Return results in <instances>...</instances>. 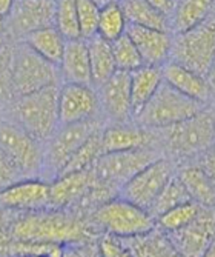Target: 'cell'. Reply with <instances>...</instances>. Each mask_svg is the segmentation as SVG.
<instances>
[{"label":"cell","instance_id":"obj_6","mask_svg":"<svg viewBox=\"0 0 215 257\" xmlns=\"http://www.w3.org/2000/svg\"><path fill=\"white\" fill-rule=\"evenodd\" d=\"M59 66L39 56L23 42L11 56V86L19 96L30 94L50 85H57Z\"/></svg>","mask_w":215,"mask_h":257},{"label":"cell","instance_id":"obj_8","mask_svg":"<svg viewBox=\"0 0 215 257\" xmlns=\"http://www.w3.org/2000/svg\"><path fill=\"white\" fill-rule=\"evenodd\" d=\"M155 159H158L155 153L148 148L102 153L92 165L91 173L95 183L118 191L126 180Z\"/></svg>","mask_w":215,"mask_h":257},{"label":"cell","instance_id":"obj_15","mask_svg":"<svg viewBox=\"0 0 215 257\" xmlns=\"http://www.w3.org/2000/svg\"><path fill=\"white\" fill-rule=\"evenodd\" d=\"M143 60V65L151 66H161L169 60L171 45H172V34L169 31L140 27L128 23L125 31Z\"/></svg>","mask_w":215,"mask_h":257},{"label":"cell","instance_id":"obj_45","mask_svg":"<svg viewBox=\"0 0 215 257\" xmlns=\"http://www.w3.org/2000/svg\"><path fill=\"white\" fill-rule=\"evenodd\" d=\"M4 28H5V17L0 16V34L4 33Z\"/></svg>","mask_w":215,"mask_h":257},{"label":"cell","instance_id":"obj_43","mask_svg":"<svg viewBox=\"0 0 215 257\" xmlns=\"http://www.w3.org/2000/svg\"><path fill=\"white\" fill-rule=\"evenodd\" d=\"M14 2H16V0H0V16L7 17L13 10Z\"/></svg>","mask_w":215,"mask_h":257},{"label":"cell","instance_id":"obj_34","mask_svg":"<svg viewBox=\"0 0 215 257\" xmlns=\"http://www.w3.org/2000/svg\"><path fill=\"white\" fill-rule=\"evenodd\" d=\"M112 56L115 62V68L122 71H132V69L143 65V60L135 48V45L129 39L126 33H123L120 37L111 42Z\"/></svg>","mask_w":215,"mask_h":257},{"label":"cell","instance_id":"obj_29","mask_svg":"<svg viewBox=\"0 0 215 257\" xmlns=\"http://www.w3.org/2000/svg\"><path fill=\"white\" fill-rule=\"evenodd\" d=\"M126 17L118 4V0H111L100 5L99 23H97V34L108 42L115 40L126 31Z\"/></svg>","mask_w":215,"mask_h":257},{"label":"cell","instance_id":"obj_35","mask_svg":"<svg viewBox=\"0 0 215 257\" xmlns=\"http://www.w3.org/2000/svg\"><path fill=\"white\" fill-rule=\"evenodd\" d=\"M76 8H77L80 37L86 40L97 34L100 5L95 0H76Z\"/></svg>","mask_w":215,"mask_h":257},{"label":"cell","instance_id":"obj_37","mask_svg":"<svg viewBox=\"0 0 215 257\" xmlns=\"http://www.w3.org/2000/svg\"><path fill=\"white\" fill-rule=\"evenodd\" d=\"M25 179L22 171L17 168L16 163L5 154V151L0 148V193L7 190L13 183Z\"/></svg>","mask_w":215,"mask_h":257},{"label":"cell","instance_id":"obj_40","mask_svg":"<svg viewBox=\"0 0 215 257\" xmlns=\"http://www.w3.org/2000/svg\"><path fill=\"white\" fill-rule=\"evenodd\" d=\"M149 5H152L155 10H158L160 13H163L164 16H168L171 19V14L174 11V5L175 0H146Z\"/></svg>","mask_w":215,"mask_h":257},{"label":"cell","instance_id":"obj_23","mask_svg":"<svg viewBox=\"0 0 215 257\" xmlns=\"http://www.w3.org/2000/svg\"><path fill=\"white\" fill-rule=\"evenodd\" d=\"M151 140V134L145 128H132L126 125H114L102 130V147L103 153L111 151H128L146 148Z\"/></svg>","mask_w":215,"mask_h":257},{"label":"cell","instance_id":"obj_39","mask_svg":"<svg viewBox=\"0 0 215 257\" xmlns=\"http://www.w3.org/2000/svg\"><path fill=\"white\" fill-rule=\"evenodd\" d=\"M99 251L102 255L106 257H122V255H129L128 249L123 245L122 237H117L114 234L106 232V236L100 240Z\"/></svg>","mask_w":215,"mask_h":257},{"label":"cell","instance_id":"obj_42","mask_svg":"<svg viewBox=\"0 0 215 257\" xmlns=\"http://www.w3.org/2000/svg\"><path fill=\"white\" fill-rule=\"evenodd\" d=\"M203 170L209 174V177H210V179L213 180V183H215V153L209 154V156L204 159Z\"/></svg>","mask_w":215,"mask_h":257},{"label":"cell","instance_id":"obj_44","mask_svg":"<svg viewBox=\"0 0 215 257\" xmlns=\"http://www.w3.org/2000/svg\"><path fill=\"white\" fill-rule=\"evenodd\" d=\"M204 255H213L215 257V236L212 237V240L209 242V245H207V248H206V251H204Z\"/></svg>","mask_w":215,"mask_h":257},{"label":"cell","instance_id":"obj_46","mask_svg":"<svg viewBox=\"0 0 215 257\" xmlns=\"http://www.w3.org/2000/svg\"><path fill=\"white\" fill-rule=\"evenodd\" d=\"M99 5H103V4H106V2H111V0H95Z\"/></svg>","mask_w":215,"mask_h":257},{"label":"cell","instance_id":"obj_4","mask_svg":"<svg viewBox=\"0 0 215 257\" xmlns=\"http://www.w3.org/2000/svg\"><path fill=\"white\" fill-rule=\"evenodd\" d=\"M59 86L50 85L19 96L14 111L17 125L37 140L50 139L59 128Z\"/></svg>","mask_w":215,"mask_h":257},{"label":"cell","instance_id":"obj_11","mask_svg":"<svg viewBox=\"0 0 215 257\" xmlns=\"http://www.w3.org/2000/svg\"><path fill=\"white\" fill-rule=\"evenodd\" d=\"M40 140L16 123H0V148L16 163L23 177H37L43 168Z\"/></svg>","mask_w":215,"mask_h":257},{"label":"cell","instance_id":"obj_38","mask_svg":"<svg viewBox=\"0 0 215 257\" xmlns=\"http://www.w3.org/2000/svg\"><path fill=\"white\" fill-rule=\"evenodd\" d=\"M11 56L13 51L7 50L5 45H0V96H8L11 86Z\"/></svg>","mask_w":215,"mask_h":257},{"label":"cell","instance_id":"obj_9","mask_svg":"<svg viewBox=\"0 0 215 257\" xmlns=\"http://www.w3.org/2000/svg\"><path fill=\"white\" fill-rule=\"evenodd\" d=\"M166 130L168 148L180 156H192L206 151L215 140L213 114L201 109L192 117L174 123Z\"/></svg>","mask_w":215,"mask_h":257},{"label":"cell","instance_id":"obj_7","mask_svg":"<svg viewBox=\"0 0 215 257\" xmlns=\"http://www.w3.org/2000/svg\"><path fill=\"white\" fill-rule=\"evenodd\" d=\"M99 130L102 128L97 119L59 125L54 134L48 139L50 145L43 154L42 171H45V179H56L65 168L71 156L85 144L88 137Z\"/></svg>","mask_w":215,"mask_h":257},{"label":"cell","instance_id":"obj_31","mask_svg":"<svg viewBox=\"0 0 215 257\" xmlns=\"http://www.w3.org/2000/svg\"><path fill=\"white\" fill-rule=\"evenodd\" d=\"M201 209V205H198L194 200H187L184 203H180L168 211H164L155 219V225L163 229L164 232H172L177 231L187 223L192 222Z\"/></svg>","mask_w":215,"mask_h":257},{"label":"cell","instance_id":"obj_14","mask_svg":"<svg viewBox=\"0 0 215 257\" xmlns=\"http://www.w3.org/2000/svg\"><path fill=\"white\" fill-rule=\"evenodd\" d=\"M0 206L17 211L50 208V183L39 177H25L0 193Z\"/></svg>","mask_w":215,"mask_h":257},{"label":"cell","instance_id":"obj_33","mask_svg":"<svg viewBox=\"0 0 215 257\" xmlns=\"http://www.w3.org/2000/svg\"><path fill=\"white\" fill-rule=\"evenodd\" d=\"M54 27L59 33L66 39H82L76 0H56V16H54Z\"/></svg>","mask_w":215,"mask_h":257},{"label":"cell","instance_id":"obj_20","mask_svg":"<svg viewBox=\"0 0 215 257\" xmlns=\"http://www.w3.org/2000/svg\"><path fill=\"white\" fill-rule=\"evenodd\" d=\"M161 73H163V80L168 82L171 86L178 89L183 94L192 97L201 103H207L210 99L209 88L206 83V79L200 76L195 71L168 60L166 63L161 65Z\"/></svg>","mask_w":215,"mask_h":257},{"label":"cell","instance_id":"obj_26","mask_svg":"<svg viewBox=\"0 0 215 257\" xmlns=\"http://www.w3.org/2000/svg\"><path fill=\"white\" fill-rule=\"evenodd\" d=\"M86 45H88V53H89L92 83L102 85L117 69L114 56H112L111 42L105 40L99 34H95L86 39Z\"/></svg>","mask_w":215,"mask_h":257},{"label":"cell","instance_id":"obj_30","mask_svg":"<svg viewBox=\"0 0 215 257\" xmlns=\"http://www.w3.org/2000/svg\"><path fill=\"white\" fill-rule=\"evenodd\" d=\"M102 153H103V147H102V130H99V131H95L91 137H88L85 140V144L73 156H71V159L68 160V163L65 165V168L62 170L60 174L91 170L92 165L95 163V160L100 157Z\"/></svg>","mask_w":215,"mask_h":257},{"label":"cell","instance_id":"obj_5","mask_svg":"<svg viewBox=\"0 0 215 257\" xmlns=\"http://www.w3.org/2000/svg\"><path fill=\"white\" fill-rule=\"evenodd\" d=\"M92 222L105 232L123 239L143 234L155 226V219L149 211L120 196L109 199L95 208Z\"/></svg>","mask_w":215,"mask_h":257},{"label":"cell","instance_id":"obj_17","mask_svg":"<svg viewBox=\"0 0 215 257\" xmlns=\"http://www.w3.org/2000/svg\"><path fill=\"white\" fill-rule=\"evenodd\" d=\"M94 183L91 170L60 174L50 183V208L63 209L85 199Z\"/></svg>","mask_w":215,"mask_h":257},{"label":"cell","instance_id":"obj_27","mask_svg":"<svg viewBox=\"0 0 215 257\" xmlns=\"http://www.w3.org/2000/svg\"><path fill=\"white\" fill-rule=\"evenodd\" d=\"M118 4L125 13L128 23L171 33L169 17L155 10L146 0H118Z\"/></svg>","mask_w":215,"mask_h":257},{"label":"cell","instance_id":"obj_10","mask_svg":"<svg viewBox=\"0 0 215 257\" xmlns=\"http://www.w3.org/2000/svg\"><path fill=\"white\" fill-rule=\"evenodd\" d=\"M172 176V163L158 157L148 163L146 167H143L129 180H126L122 185V188L118 190V196L149 211L163 186L168 183Z\"/></svg>","mask_w":215,"mask_h":257},{"label":"cell","instance_id":"obj_24","mask_svg":"<svg viewBox=\"0 0 215 257\" xmlns=\"http://www.w3.org/2000/svg\"><path fill=\"white\" fill-rule=\"evenodd\" d=\"M25 42L31 50H34L39 56L46 59L48 62H51L59 66L66 39L59 33V30L53 27H43L33 30L25 34L23 37Z\"/></svg>","mask_w":215,"mask_h":257},{"label":"cell","instance_id":"obj_18","mask_svg":"<svg viewBox=\"0 0 215 257\" xmlns=\"http://www.w3.org/2000/svg\"><path fill=\"white\" fill-rule=\"evenodd\" d=\"M10 14H13V27L22 34L43 27H53L56 0H16Z\"/></svg>","mask_w":215,"mask_h":257},{"label":"cell","instance_id":"obj_13","mask_svg":"<svg viewBox=\"0 0 215 257\" xmlns=\"http://www.w3.org/2000/svg\"><path fill=\"white\" fill-rule=\"evenodd\" d=\"M59 125L95 119L100 102L91 85L63 83L59 88Z\"/></svg>","mask_w":215,"mask_h":257},{"label":"cell","instance_id":"obj_48","mask_svg":"<svg viewBox=\"0 0 215 257\" xmlns=\"http://www.w3.org/2000/svg\"><path fill=\"white\" fill-rule=\"evenodd\" d=\"M213 2H215V0H213Z\"/></svg>","mask_w":215,"mask_h":257},{"label":"cell","instance_id":"obj_16","mask_svg":"<svg viewBox=\"0 0 215 257\" xmlns=\"http://www.w3.org/2000/svg\"><path fill=\"white\" fill-rule=\"evenodd\" d=\"M100 86L99 102L103 106L108 117L117 122H125L132 117L131 105V83L129 71L115 69Z\"/></svg>","mask_w":215,"mask_h":257},{"label":"cell","instance_id":"obj_36","mask_svg":"<svg viewBox=\"0 0 215 257\" xmlns=\"http://www.w3.org/2000/svg\"><path fill=\"white\" fill-rule=\"evenodd\" d=\"M10 251L25 255H63V248L59 243L50 242H27L16 240L10 245Z\"/></svg>","mask_w":215,"mask_h":257},{"label":"cell","instance_id":"obj_21","mask_svg":"<svg viewBox=\"0 0 215 257\" xmlns=\"http://www.w3.org/2000/svg\"><path fill=\"white\" fill-rule=\"evenodd\" d=\"M125 248L128 249L129 255H140V257H168V255H178L172 242L169 240L168 232L160 229L157 225L149 229L132 237H122Z\"/></svg>","mask_w":215,"mask_h":257},{"label":"cell","instance_id":"obj_12","mask_svg":"<svg viewBox=\"0 0 215 257\" xmlns=\"http://www.w3.org/2000/svg\"><path fill=\"white\" fill-rule=\"evenodd\" d=\"M178 255H204V251L215 236V208L201 206L198 216L186 226L168 232Z\"/></svg>","mask_w":215,"mask_h":257},{"label":"cell","instance_id":"obj_19","mask_svg":"<svg viewBox=\"0 0 215 257\" xmlns=\"http://www.w3.org/2000/svg\"><path fill=\"white\" fill-rule=\"evenodd\" d=\"M59 74L65 83H92L89 53L85 39L66 40L65 50L59 63Z\"/></svg>","mask_w":215,"mask_h":257},{"label":"cell","instance_id":"obj_47","mask_svg":"<svg viewBox=\"0 0 215 257\" xmlns=\"http://www.w3.org/2000/svg\"><path fill=\"white\" fill-rule=\"evenodd\" d=\"M213 128H215V114H213Z\"/></svg>","mask_w":215,"mask_h":257},{"label":"cell","instance_id":"obj_28","mask_svg":"<svg viewBox=\"0 0 215 257\" xmlns=\"http://www.w3.org/2000/svg\"><path fill=\"white\" fill-rule=\"evenodd\" d=\"M190 200L201 206L215 208V183L203 167H187L178 174Z\"/></svg>","mask_w":215,"mask_h":257},{"label":"cell","instance_id":"obj_41","mask_svg":"<svg viewBox=\"0 0 215 257\" xmlns=\"http://www.w3.org/2000/svg\"><path fill=\"white\" fill-rule=\"evenodd\" d=\"M204 79H206V83H207V88H209V94H210V97L215 99V57H213V60H212L209 69H207V73H206Z\"/></svg>","mask_w":215,"mask_h":257},{"label":"cell","instance_id":"obj_25","mask_svg":"<svg viewBox=\"0 0 215 257\" xmlns=\"http://www.w3.org/2000/svg\"><path fill=\"white\" fill-rule=\"evenodd\" d=\"M213 0H175L171 14V33H181L198 25L215 10Z\"/></svg>","mask_w":215,"mask_h":257},{"label":"cell","instance_id":"obj_32","mask_svg":"<svg viewBox=\"0 0 215 257\" xmlns=\"http://www.w3.org/2000/svg\"><path fill=\"white\" fill-rule=\"evenodd\" d=\"M190 200L186 188L183 182L180 180L178 176H172L168 183L163 186V190L160 191V194L157 196L155 202L152 203V206L149 208V214L157 219L160 214H163L164 211H168V209L180 205V203H184Z\"/></svg>","mask_w":215,"mask_h":257},{"label":"cell","instance_id":"obj_1","mask_svg":"<svg viewBox=\"0 0 215 257\" xmlns=\"http://www.w3.org/2000/svg\"><path fill=\"white\" fill-rule=\"evenodd\" d=\"M14 240L50 242V243H79L88 237L86 225L73 214L62 209H39L28 211L17 219L11 228Z\"/></svg>","mask_w":215,"mask_h":257},{"label":"cell","instance_id":"obj_22","mask_svg":"<svg viewBox=\"0 0 215 257\" xmlns=\"http://www.w3.org/2000/svg\"><path fill=\"white\" fill-rule=\"evenodd\" d=\"M161 82H163L161 66L141 65L129 71L132 117L152 97V94L157 91Z\"/></svg>","mask_w":215,"mask_h":257},{"label":"cell","instance_id":"obj_2","mask_svg":"<svg viewBox=\"0 0 215 257\" xmlns=\"http://www.w3.org/2000/svg\"><path fill=\"white\" fill-rule=\"evenodd\" d=\"M203 106L204 103L183 94L163 80L134 119L145 130H163L192 117Z\"/></svg>","mask_w":215,"mask_h":257},{"label":"cell","instance_id":"obj_3","mask_svg":"<svg viewBox=\"0 0 215 257\" xmlns=\"http://www.w3.org/2000/svg\"><path fill=\"white\" fill-rule=\"evenodd\" d=\"M215 57V11L198 25L172 34L169 59L200 76H206Z\"/></svg>","mask_w":215,"mask_h":257}]
</instances>
